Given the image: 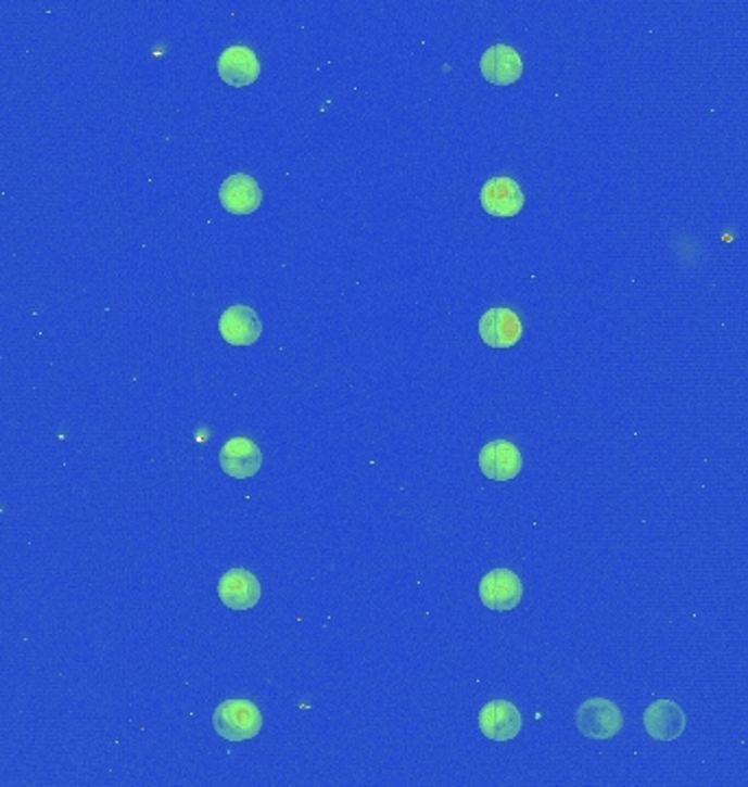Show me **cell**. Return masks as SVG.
I'll list each match as a JSON object with an SVG mask.
<instances>
[{"instance_id": "30bf717a", "label": "cell", "mask_w": 748, "mask_h": 787, "mask_svg": "<svg viewBox=\"0 0 748 787\" xmlns=\"http://www.w3.org/2000/svg\"><path fill=\"white\" fill-rule=\"evenodd\" d=\"M217 593L230 610H250L261 599V582L248 569H230L219 577Z\"/></svg>"}, {"instance_id": "7c38bea8", "label": "cell", "mask_w": 748, "mask_h": 787, "mask_svg": "<svg viewBox=\"0 0 748 787\" xmlns=\"http://www.w3.org/2000/svg\"><path fill=\"white\" fill-rule=\"evenodd\" d=\"M219 202L230 215H252L263 202V191L252 176L234 174L221 182Z\"/></svg>"}, {"instance_id": "8992f818", "label": "cell", "mask_w": 748, "mask_h": 787, "mask_svg": "<svg viewBox=\"0 0 748 787\" xmlns=\"http://www.w3.org/2000/svg\"><path fill=\"white\" fill-rule=\"evenodd\" d=\"M523 335L521 318L506 306H495L480 318V338L491 348H512Z\"/></svg>"}, {"instance_id": "3957f363", "label": "cell", "mask_w": 748, "mask_h": 787, "mask_svg": "<svg viewBox=\"0 0 748 787\" xmlns=\"http://www.w3.org/2000/svg\"><path fill=\"white\" fill-rule=\"evenodd\" d=\"M480 599L497 612L515 610L523 599V582L510 569H493L480 580Z\"/></svg>"}, {"instance_id": "52a82bcc", "label": "cell", "mask_w": 748, "mask_h": 787, "mask_svg": "<svg viewBox=\"0 0 748 787\" xmlns=\"http://www.w3.org/2000/svg\"><path fill=\"white\" fill-rule=\"evenodd\" d=\"M219 466L228 478L248 480L254 478L263 466V453L250 437H232L219 450Z\"/></svg>"}, {"instance_id": "277c9868", "label": "cell", "mask_w": 748, "mask_h": 787, "mask_svg": "<svg viewBox=\"0 0 748 787\" xmlns=\"http://www.w3.org/2000/svg\"><path fill=\"white\" fill-rule=\"evenodd\" d=\"M480 470L491 482H510L521 475L523 455L510 440H493L480 450Z\"/></svg>"}, {"instance_id": "7a4b0ae2", "label": "cell", "mask_w": 748, "mask_h": 787, "mask_svg": "<svg viewBox=\"0 0 748 787\" xmlns=\"http://www.w3.org/2000/svg\"><path fill=\"white\" fill-rule=\"evenodd\" d=\"M575 726L588 739H611L624 728L622 709L607 698H588L575 709Z\"/></svg>"}, {"instance_id": "ba28073f", "label": "cell", "mask_w": 748, "mask_h": 787, "mask_svg": "<svg viewBox=\"0 0 748 787\" xmlns=\"http://www.w3.org/2000/svg\"><path fill=\"white\" fill-rule=\"evenodd\" d=\"M478 724L484 737L493 741H510L521 733L523 715L512 702L493 700L480 711Z\"/></svg>"}, {"instance_id": "4fadbf2b", "label": "cell", "mask_w": 748, "mask_h": 787, "mask_svg": "<svg viewBox=\"0 0 748 787\" xmlns=\"http://www.w3.org/2000/svg\"><path fill=\"white\" fill-rule=\"evenodd\" d=\"M646 733L657 741H674L685 733L687 718L674 700H655L644 713Z\"/></svg>"}, {"instance_id": "9c48e42d", "label": "cell", "mask_w": 748, "mask_h": 787, "mask_svg": "<svg viewBox=\"0 0 748 787\" xmlns=\"http://www.w3.org/2000/svg\"><path fill=\"white\" fill-rule=\"evenodd\" d=\"M219 333L230 346H252L263 335V325L252 306L232 304L221 313Z\"/></svg>"}, {"instance_id": "5b68a950", "label": "cell", "mask_w": 748, "mask_h": 787, "mask_svg": "<svg viewBox=\"0 0 748 787\" xmlns=\"http://www.w3.org/2000/svg\"><path fill=\"white\" fill-rule=\"evenodd\" d=\"M482 208L497 219L517 217L525 206V195L512 178H491L480 191Z\"/></svg>"}, {"instance_id": "8fae6325", "label": "cell", "mask_w": 748, "mask_h": 787, "mask_svg": "<svg viewBox=\"0 0 748 787\" xmlns=\"http://www.w3.org/2000/svg\"><path fill=\"white\" fill-rule=\"evenodd\" d=\"M217 73L228 86L243 88L258 79L261 62L250 47L232 45L217 58Z\"/></svg>"}, {"instance_id": "5bb4252c", "label": "cell", "mask_w": 748, "mask_h": 787, "mask_svg": "<svg viewBox=\"0 0 748 787\" xmlns=\"http://www.w3.org/2000/svg\"><path fill=\"white\" fill-rule=\"evenodd\" d=\"M480 71L486 81L495 86H510L523 75V60L517 49L508 45H493L480 60Z\"/></svg>"}, {"instance_id": "6da1fadb", "label": "cell", "mask_w": 748, "mask_h": 787, "mask_svg": "<svg viewBox=\"0 0 748 787\" xmlns=\"http://www.w3.org/2000/svg\"><path fill=\"white\" fill-rule=\"evenodd\" d=\"M213 726L228 741H245L261 733L263 715L252 700H226L215 709Z\"/></svg>"}]
</instances>
